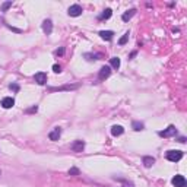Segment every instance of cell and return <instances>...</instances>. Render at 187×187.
I'll use <instances>...</instances> for the list:
<instances>
[{
    "mask_svg": "<svg viewBox=\"0 0 187 187\" xmlns=\"http://www.w3.org/2000/svg\"><path fill=\"white\" fill-rule=\"evenodd\" d=\"M113 35H114L113 31H101V32H99V37H101L102 40H107V41L113 40Z\"/></svg>",
    "mask_w": 187,
    "mask_h": 187,
    "instance_id": "obj_12",
    "label": "cell"
},
{
    "mask_svg": "<svg viewBox=\"0 0 187 187\" xmlns=\"http://www.w3.org/2000/svg\"><path fill=\"white\" fill-rule=\"evenodd\" d=\"M154 162H155V159L152 158V156H145V158H143V165H145L146 168L152 167V165H154Z\"/></svg>",
    "mask_w": 187,
    "mask_h": 187,
    "instance_id": "obj_15",
    "label": "cell"
},
{
    "mask_svg": "<svg viewBox=\"0 0 187 187\" xmlns=\"http://www.w3.org/2000/svg\"><path fill=\"white\" fill-rule=\"evenodd\" d=\"M53 70H54L56 73H60V72H62V67H60V65H54L53 66Z\"/></svg>",
    "mask_w": 187,
    "mask_h": 187,
    "instance_id": "obj_22",
    "label": "cell"
},
{
    "mask_svg": "<svg viewBox=\"0 0 187 187\" xmlns=\"http://www.w3.org/2000/svg\"><path fill=\"white\" fill-rule=\"evenodd\" d=\"M122 187H132V184H124V186H122Z\"/></svg>",
    "mask_w": 187,
    "mask_h": 187,
    "instance_id": "obj_26",
    "label": "cell"
},
{
    "mask_svg": "<svg viewBox=\"0 0 187 187\" xmlns=\"http://www.w3.org/2000/svg\"><path fill=\"white\" fill-rule=\"evenodd\" d=\"M60 135H62V130H60V127H56L54 130L51 132L48 135V138H50V140H58V138H60Z\"/></svg>",
    "mask_w": 187,
    "mask_h": 187,
    "instance_id": "obj_10",
    "label": "cell"
},
{
    "mask_svg": "<svg viewBox=\"0 0 187 187\" xmlns=\"http://www.w3.org/2000/svg\"><path fill=\"white\" fill-rule=\"evenodd\" d=\"M42 31L47 34V35H50V34H51V31H53V24H51V21H50V19H45V21L42 22Z\"/></svg>",
    "mask_w": 187,
    "mask_h": 187,
    "instance_id": "obj_9",
    "label": "cell"
},
{
    "mask_svg": "<svg viewBox=\"0 0 187 187\" xmlns=\"http://www.w3.org/2000/svg\"><path fill=\"white\" fill-rule=\"evenodd\" d=\"M172 184L175 187H186V179H184V175H175L174 179H172Z\"/></svg>",
    "mask_w": 187,
    "mask_h": 187,
    "instance_id": "obj_4",
    "label": "cell"
},
{
    "mask_svg": "<svg viewBox=\"0 0 187 187\" xmlns=\"http://www.w3.org/2000/svg\"><path fill=\"white\" fill-rule=\"evenodd\" d=\"M34 79H35V82H37L38 85H45V82H47V75L44 73V72H38V73L34 76Z\"/></svg>",
    "mask_w": 187,
    "mask_h": 187,
    "instance_id": "obj_7",
    "label": "cell"
},
{
    "mask_svg": "<svg viewBox=\"0 0 187 187\" xmlns=\"http://www.w3.org/2000/svg\"><path fill=\"white\" fill-rule=\"evenodd\" d=\"M13 105H15V99L12 97H6L2 99V107L3 108H12Z\"/></svg>",
    "mask_w": 187,
    "mask_h": 187,
    "instance_id": "obj_8",
    "label": "cell"
},
{
    "mask_svg": "<svg viewBox=\"0 0 187 187\" xmlns=\"http://www.w3.org/2000/svg\"><path fill=\"white\" fill-rule=\"evenodd\" d=\"M123 132H124V129H123L122 126H117L115 124V126L111 127V135L113 136H120V135H123Z\"/></svg>",
    "mask_w": 187,
    "mask_h": 187,
    "instance_id": "obj_13",
    "label": "cell"
},
{
    "mask_svg": "<svg viewBox=\"0 0 187 187\" xmlns=\"http://www.w3.org/2000/svg\"><path fill=\"white\" fill-rule=\"evenodd\" d=\"M9 88L12 91H15V92H18V91H19V85H18V83H12V85H9Z\"/></svg>",
    "mask_w": 187,
    "mask_h": 187,
    "instance_id": "obj_21",
    "label": "cell"
},
{
    "mask_svg": "<svg viewBox=\"0 0 187 187\" xmlns=\"http://www.w3.org/2000/svg\"><path fill=\"white\" fill-rule=\"evenodd\" d=\"M69 15L73 16V18L82 15V8L79 6V5H73V6H70V8H69Z\"/></svg>",
    "mask_w": 187,
    "mask_h": 187,
    "instance_id": "obj_5",
    "label": "cell"
},
{
    "mask_svg": "<svg viewBox=\"0 0 187 187\" xmlns=\"http://www.w3.org/2000/svg\"><path fill=\"white\" fill-rule=\"evenodd\" d=\"M10 6H12V2H6V3H3V10H8Z\"/></svg>",
    "mask_w": 187,
    "mask_h": 187,
    "instance_id": "obj_23",
    "label": "cell"
},
{
    "mask_svg": "<svg viewBox=\"0 0 187 187\" xmlns=\"http://www.w3.org/2000/svg\"><path fill=\"white\" fill-rule=\"evenodd\" d=\"M110 75H111V67H110V66H104V67H101V70H99L98 79H99V81H105Z\"/></svg>",
    "mask_w": 187,
    "mask_h": 187,
    "instance_id": "obj_2",
    "label": "cell"
},
{
    "mask_svg": "<svg viewBox=\"0 0 187 187\" xmlns=\"http://www.w3.org/2000/svg\"><path fill=\"white\" fill-rule=\"evenodd\" d=\"M76 86H65V88H50V91H65V89H75Z\"/></svg>",
    "mask_w": 187,
    "mask_h": 187,
    "instance_id": "obj_19",
    "label": "cell"
},
{
    "mask_svg": "<svg viewBox=\"0 0 187 187\" xmlns=\"http://www.w3.org/2000/svg\"><path fill=\"white\" fill-rule=\"evenodd\" d=\"M179 142H181V143H184V142H186V138H180V139H179Z\"/></svg>",
    "mask_w": 187,
    "mask_h": 187,
    "instance_id": "obj_25",
    "label": "cell"
},
{
    "mask_svg": "<svg viewBox=\"0 0 187 187\" xmlns=\"http://www.w3.org/2000/svg\"><path fill=\"white\" fill-rule=\"evenodd\" d=\"M165 156H167V159L171 161V162H177V161H180L183 158V152L181 151H168L165 154Z\"/></svg>",
    "mask_w": 187,
    "mask_h": 187,
    "instance_id": "obj_1",
    "label": "cell"
},
{
    "mask_svg": "<svg viewBox=\"0 0 187 187\" xmlns=\"http://www.w3.org/2000/svg\"><path fill=\"white\" fill-rule=\"evenodd\" d=\"M110 63H111V66H113L114 69H119L120 67V58L119 57H111L110 58Z\"/></svg>",
    "mask_w": 187,
    "mask_h": 187,
    "instance_id": "obj_16",
    "label": "cell"
},
{
    "mask_svg": "<svg viewBox=\"0 0 187 187\" xmlns=\"http://www.w3.org/2000/svg\"><path fill=\"white\" fill-rule=\"evenodd\" d=\"M111 15H113V10H111V9H105V10H104V12H102V13L98 16V19H99V21L110 19V18H111Z\"/></svg>",
    "mask_w": 187,
    "mask_h": 187,
    "instance_id": "obj_14",
    "label": "cell"
},
{
    "mask_svg": "<svg viewBox=\"0 0 187 187\" xmlns=\"http://www.w3.org/2000/svg\"><path fill=\"white\" fill-rule=\"evenodd\" d=\"M158 135H159V136H162V138H170V136H174V135H177V129H175L174 126H170L168 129H165L164 132H159Z\"/></svg>",
    "mask_w": 187,
    "mask_h": 187,
    "instance_id": "obj_3",
    "label": "cell"
},
{
    "mask_svg": "<svg viewBox=\"0 0 187 187\" xmlns=\"http://www.w3.org/2000/svg\"><path fill=\"white\" fill-rule=\"evenodd\" d=\"M132 127H133V129H135L136 132H140V130H143V123H140V122H133Z\"/></svg>",
    "mask_w": 187,
    "mask_h": 187,
    "instance_id": "obj_17",
    "label": "cell"
},
{
    "mask_svg": "<svg viewBox=\"0 0 187 187\" xmlns=\"http://www.w3.org/2000/svg\"><path fill=\"white\" fill-rule=\"evenodd\" d=\"M69 174H70V175H79V170H78V168H70V170H69Z\"/></svg>",
    "mask_w": 187,
    "mask_h": 187,
    "instance_id": "obj_20",
    "label": "cell"
},
{
    "mask_svg": "<svg viewBox=\"0 0 187 187\" xmlns=\"http://www.w3.org/2000/svg\"><path fill=\"white\" fill-rule=\"evenodd\" d=\"M135 13H136V9H130V10H127V12L123 15L122 19L124 21V22H127V21H130L132 18L135 16Z\"/></svg>",
    "mask_w": 187,
    "mask_h": 187,
    "instance_id": "obj_11",
    "label": "cell"
},
{
    "mask_svg": "<svg viewBox=\"0 0 187 187\" xmlns=\"http://www.w3.org/2000/svg\"><path fill=\"white\" fill-rule=\"evenodd\" d=\"M70 148H72L73 152H82L83 148H85V142H83V140H75Z\"/></svg>",
    "mask_w": 187,
    "mask_h": 187,
    "instance_id": "obj_6",
    "label": "cell"
},
{
    "mask_svg": "<svg viewBox=\"0 0 187 187\" xmlns=\"http://www.w3.org/2000/svg\"><path fill=\"white\" fill-rule=\"evenodd\" d=\"M56 54H57V56H63V54H65V48H58V50H56Z\"/></svg>",
    "mask_w": 187,
    "mask_h": 187,
    "instance_id": "obj_24",
    "label": "cell"
},
{
    "mask_svg": "<svg viewBox=\"0 0 187 187\" xmlns=\"http://www.w3.org/2000/svg\"><path fill=\"white\" fill-rule=\"evenodd\" d=\"M127 40H129V32H126V34H124V35L122 37V38H120L119 44H120V45H124V44L127 42Z\"/></svg>",
    "mask_w": 187,
    "mask_h": 187,
    "instance_id": "obj_18",
    "label": "cell"
}]
</instances>
